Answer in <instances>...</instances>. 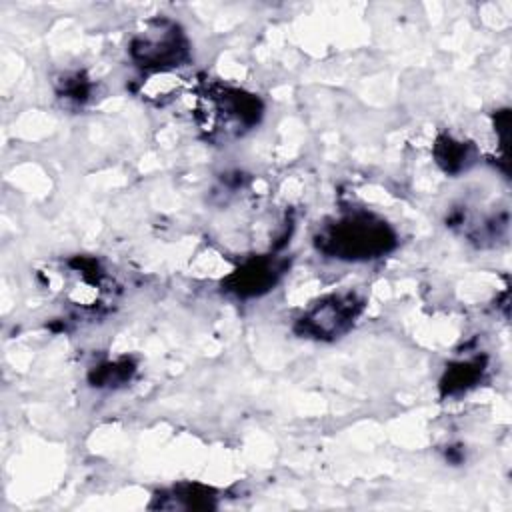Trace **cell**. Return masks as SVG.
<instances>
[{
  "instance_id": "6da1fadb",
  "label": "cell",
  "mask_w": 512,
  "mask_h": 512,
  "mask_svg": "<svg viewBox=\"0 0 512 512\" xmlns=\"http://www.w3.org/2000/svg\"><path fill=\"white\" fill-rule=\"evenodd\" d=\"M314 244L318 252L330 258L366 262L388 254L396 246V232L386 220L370 212L354 210L324 224Z\"/></svg>"
},
{
  "instance_id": "7a4b0ae2",
  "label": "cell",
  "mask_w": 512,
  "mask_h": 512,
  "mask_svg": "<svg viewBox=\"0 0 512 512\" xmlns=\"http://www.w3.org/2000/svg\"><path fill=\"white\" fill-rule=\"evenodd\" d=\"M262 116V102L244 90L212 84L198 96V126L210 138H230L254 128Z\"/></svg>"
},
{
  "instance_id": "3957f363",
  "label": "cell",
  "mask_w": 512,
  "mask_h": 512,
  "mask_svg": "<svg viewBox=\"0 0 512 512\" xmlns=\"http://www.w3.org/2000/svg\"><path fill=\"white\" fill-rule=\"evenodd\" d=\"M130 56L140 68L162 74L182 66L190 58V48L178 24L158 18L148 22V26L134 36L130 42Z\"/></svg>"
},
{
  "instance_id": "277c9868",
  "label": "cell",
  "mask_w": 512,
  "mask_h": 512,
  "mask_svg": "<svg viewBox=\"0 0 512 512\" xmlns=\"http://www.w3.org/2000/svg\"><path fill=\"white\" fill-rule=\"evenodd\" d=\"M360 312L362 300L354 294H332L298 320V332L308 338L334 340L350 330Z\"/></svg>"
},
{
  "instance_id": "5b68a950",
  "label": "cell",
  "mask_w": 512,
  "mask_h": 512,
  "mask_svg": "<svg viewBox=\"0 0 512 512\" xmlns=\"http://www.w3.org/2000/svg\"><path fill=\"white\" fill-rule=\"evenodd\" d=\"M280 274H282V264L276 258L260 256V258L248 260L236 272H232L226 278L224 286L228 292L240 298L260 296L276 284Z\"/></svg>"
},
{
  "instance_id": "8992f818",
  "label": "cell",
  "mask_w": 512,
  "mask_h": 512,
  "mask_svg": "<svg viewBox=\"0 0 512 512\" xmlns=\"http://www.w3.org/2000/svg\"><path fill=\"white\" fill-rule=\"evenodd\" d=\"M486 360L484 358H472V360H460L448 366V370L444 372V378L440 382L442 394L444 396H456L466 392L468 388H472L484 372Z\"/></svg>"
},
{
  "instance_id": "52a82bcc",
  "label": "cell",
  "mask_w": 512,
  "mask_h": 512,
  "mask_svg": "<svg viewBox=\"0 0 512 512\" xmlns=\"http://www.w3.org/2000/svg\"><path fill=\"white\" fill-rule=\"evenodd\" d=\"M434 154H436V162L448 174L462 172L472 162V148H470V144L454 140L450 136H440L436 140Z\"/></svg>"
},
{
  "instance_id": "ba28073f",
  "label": "cell",
  "mask_w": 512,
  "mask_h": 512,
  "mask_svg": "<svg viewBox=\"0 0 512 512\" xmlns=\"http://www.w3.org/2000/svg\"><path fill=\"white\" fill-rule=\"evenodd\" d=\"M134 372V366L128 362V358H122L118 362H108L98 366L92 376L90 382L94 386H116L120 382H124L126 378H130V374Z\"/></svg>"
},
{
  "instance_id": "9c48e42d",
  "label": "cell",
  "mask_w": 512,
  "mask_h": 512,
  "mask_svg": "<svg viewBox=\"0 0 512 512\" xmlns=\"http://www.w3.org/2000/svg\"><path fill=\"white\" fill-rule=\"evenodd\" d=\"M58 94L70 102H76V104H82L88 100L90 96V84L88 80L82 76V74H68L60 80V86H58Z\"/></svg>"
}]
</instances>
